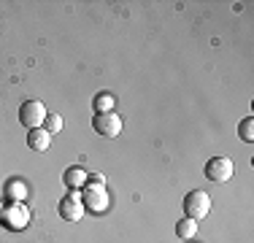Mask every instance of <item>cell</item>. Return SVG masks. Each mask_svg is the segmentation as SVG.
Instances as JSON below:
<instances>
[{
    "mask_svg": "<svg viewBox=\"0 0 254 243\" xmlns=\"http://www.w3.org/2000/svg\"><path fill=\"white\" fill-rule=\"evenodd\" d=\"M95 111H98V114L114 111V95H108V92H100L98 97H95Z\"/></svg>",
    "mask_w": 254,
    "mask_h": 243,
    "instance_id": "cell-13",
    "label": "cell"
},
{
    "mask_svg": "<svg viewBox=\"0 0 254 243\" xmlns=\"http://www.w3.org/2000/svg\"><path fill=\"white\" fill-rule=\"evenodd\" d=\"M208 211H211V197H208V192H203V189L187 192V197H184V214H187V219H192V222H200V219L208 216Z\"/></svg>",
    "mask_w": 254,
    "mask_h": 243,
    "instance_id": "cell-1",
    "label": "cell"
},
{
    "mask_svg": "<svg viewBox=\"0 0 254 243\" xmlns=\"http://www.w3.org/2000/svg\"><path fill=\"white\" fill-rule=\"evenodd\" d=\"M57 214L65 219V222H78V219L84 216V200L81 194L76 192H68L63 200L57 203Z\"/></svg>",
    "mask_w": 254,
    "mask_h": 243,
    "instance_id": "cell-6",
    "label": "cell"
},
{
    "mask_svg": "<svg viewBox=\"0 0 254 243\" xmlns=\"http://www.w3.org/2000/svg\"><path fill=\"white\" fill-rule=\"evenodd\" d=\"M5 194H8L11 203H22V200H25V194H27V189H25V184H22V181H8V184H5Z\"/></svg>",
    "mask_w": 254,
    "mask_h": 243,
    "instance_id": "cell-11",
    "label": "cell"
},
{
    "mask_svg": "<svg viewBox=\"0 0 254 243\" xmlns=\"http://www.w3.org/2000/svg\"><path fill=\"white\" fill-rule=\"evenodd\" d=\"M238 135H241V141H246V143L254 141V117H246L244 122H238Z\"/></svg>",
    "mask_w": 254,
    "mask_h": 243,
    "instance_id": "cell-12",
    "label": "cell"
},
{
    "mask_svg": "<svg viewBox=\"0 0 254 243\" xmlns=\"http://www.w3.org/2000/svg\"><path fill=\"white\" fill-rule=\"evenodd\" d=\"M63 179H65V184H68L70 186V189H81V186L84 184H87V179H89V176H87V170H84V168H68V170H65V176H63Z\"/></svg>",
    "mask_w": 254,
    "mask_h": 243,
    "instance_id": "cell-9",
    "label": "cell"
},
{
    "mask_svg": "<svg viewBox=\"0 0 254 243\" xmlns=\"http://www.w3.org/2000/svg\"><path fill=\"white\" fill-rule=\"evenodd\" d=\"M46 106L41 100H25L19 106V122L27 127V130H38L44 127V119H46Z\"/></svg>",
    "mask_w": 254,
    "mask_h": 243,
    "instance_id": "cell-2",
    "label": "cell"
},
{
    "mask_svg": "<svg viewBox=\"0 0 254 243\" xmlns=\"http://www.w3.org/2000/svg\"><path fill=\"white\" fill-rule=\"evenodd\" d=\"M27 146H30L33 151H41V154H44V151L52 146V135L44 130V127H38V130H30V132H27Z\"/></svg>",
    "mask_w": 254,
    "mask_h": 243,
    "instance_id": "cell-8",
    "label": "cell"
},
{
    "mask_svg": "<svg viewBox=\"0 0 254 243\" xmlns=\"http://www.w3.org/2000/svg\"><path fill=\"white\" fill-rule=\"evenodd\" d=\"M84 208H89L92 214H103L108 208V192L106 186L98 184H84Z\"/></svg>",
    "mask_w": 254,
    "mask_h": 243,
    "instance_id": "cell-5",
    "label": "cell"
},
{
    "mask_svg": "<svg viewBox=\"0 0 254 243\" xmlns=\"http://www.w3.org/2000/svg\"><path fill=\"white\" fill-rule=\"evenodd\" d=\"M44 130L49 132V135H57V132L63 130V119H60L57 114H46V119H44Z\"/></svg>",
    "mask_w": 254,
    "mask_h": 243,
    "instance_id": "cell-14",
    "label": "cell"
},
{
    "mask_svg": "<svg viewBox=\"0 0 254 243\" xmlns=\"http://www.w3.org/2000/svg\"><path fill=\"white\" fill-rule=\"evenodd\" d=\"M233 173H235V165L230 157H211L205 162V179L214 181V184H225V181L233 179Z\"/></svg>",
    "mask_w": 254,
    "mask_h": 243,
    "instance_id": "cell-3",
    "label": "cell"
},
{
    "mask_svg": "<svg viewBox=\"0 0 254 243\" xmlns=\"http://www.w3.org/2000/svg\"><path fill=\"white\" fill-rule=\"evenodd\" d=\"M176 235L181 241H192L197 235V222H192V219H181L176 224Z\"/></svg>",
    "mask_w": 254,
    "mask_h": 243,
    "instance_id": "cell-10",
    "label": "cell"
},
{
    "mask_svg": "<svg viewBox=\"0 0 254 243\" xmlns=\"http://www.w3.org/2000/svg\"><path fill=\"white\" fill-rule=\"evenodd\" d=\"M92 130L103 138H117L122 132V117L114 111H106V114H95L92 117Z\"/></svg>",
    "mask_w": 254,
    "mask_h": 243,
    "instance_id": "cell-4",
    "label": "cell"
},
{
    "mask_svg": "<svg viewBox=\"0 0 254 243\" xmlns=\"http://www.w3.org/2000/svg\"><path fill=\"white\" fill-rule=\"evenodd\" d=\"M87 184H98V186H103V176H100V173H92Z\"/></svg>",
    "mask_w": 254,
    "mask_h": 243,
    "instance_id": "cell-15",
    "label": "cell"
},
{
    "mask_svg": "<svg viewBox=\"0 0 254 243\" xmlns=\"http://www.w3.org/2000/svg\"><path fill=\"white\" fill-rule=\"evenodd\" d=\"M3 222H5V227H11V230H25L30 224L27 205L25 203H8L3 211Z\"/></svg>",
    "mask_w": 254,
    "mask_h": 243,
    "instance_id": "cell-7",
    "label": "cell"
}]
</instances>
